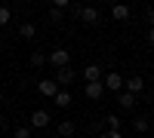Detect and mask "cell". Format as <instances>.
<instances>
[{
    "mask_svg": "<svg viewBox=\"0 0 154 138\" xmlns=\"http://www.w3.org/2000/svg\"><path fill=\"white\" fill-rule=\"evenodd\" d=\"M46 61L53 65L56 71H62V68H71V52L68 49H53V52L46 55Z\"/></svg>",
    "mask_w": 154,
    "mask_h": 138,
    "instance_id": "obj_1",
    "label": "cell"
},
{
    "mask_svg": "<svg viewBox=\"0 0 154 138\" xmlns=\"http://www.w3.org/2000/svg\"><path fill=\"white\" fill-rule=\"evenodd\" d=\"M123 74H102V86H105V92H123Z\"/></svg>",
    "mask_w": 154,
    "mask_h": 138,
    "instance_id": "obj_2",
    "label": "cell"
},
{
    "mask_svg": "<svg viewBox=\"0 0 154 138\" xmlns=\"http://www.w3.org/2000/svg\"><path fill=\"white\" fill-rule=\"evenodd\" d=\"M77 77H80V74H77L74 68H62V71H56V77H53V80H56L59 89H65V86H71Z\"/></svg>",
    "mask_w": 154,
    "mask_h": 138,
    "instance_id": "obj_3",
    "label": "cell"
},
{
    "mask_svg": "<svg viewBox=\"0 0 154 138\" xmlns=\"http://www.w3.org/2000/svg\"><path fill=\"white\" fill-rule=\"evenodd\" d=\"M142 89H145V80L139 77V74H133V77H126V80H123V92H130V95L139 98V92H142Z\"/></svg>",
    "mask_w": 154,
    "mask_h": 138,
    "instance_id": "obj_4",
    "label": "cell"
},
{
    "mask_svg": "<svg viewBox=\"0 0 154 138\" xmlns=\"http://www.w3.org/2000/svg\"><path fill=\"white\" fill-rule=\"evenodd\" d=\"M49 123H53V114H49V110H34L31 114V129H46Z\"/></svg>",
    "mask_w": 154,
    "mask_h": 138,
    "instance_id": "obj_5",
    "label": "cell"
},
{
    "mask_svg": "<svg viewBox=\"0 0 154 138\" xmlns=\"http://www.w3.org/2000/svg\"><path fill=\"white\" fill-rule=\"evenodd\" d=\"M83 95H86V98H93V101H99V98L105 95V86H102V80L86 83V86H83Z\"/></svg>",
    "mask_w": 154,
    "mask_h": 138,
    "instance_id": "obj_6",
    "label": "cell"
},
{
    "mask_svg": "<svg viewBox=\"0 0 154 138\" xmlns=\"http://www.w3.org/2000/svg\"><path fill=\"white\" fill-rule=\"evenodd\" d=\"M99 19H102V12H99L96 6H83V9H80V22H83V25H99Z\"/></svg>",
    "mask_w": 154,
    "mask_h": 138,
    "instance_id": "obj_7",
    "label": "cell"
},
{
    "mask_svg": "<svg viewBox=\"0 0 154 138\" xmlns=\"http://www.w3.org/2000/svg\"><path fill=\"white\" fill-rule=\"evenodd\" d=\"M37 92H40L43 98H56L59 86H56V80H40V83H37Z\"/></svg>",
    "mask_w": 154,
    "mask_h": 138,
    "instance_id": "obj_8",
    "label": "cell"
},
{
    "mask_svg": "<svg viewBox=\"0 0 154 138\" xmlns=\"http://www.w3.org/2000/svg\"><path fill=\"white\" fill-rule=\"evenodd\" d=\"M80 77H83L86 83H96V80H102V68H99L96 61H93V65H86V68L80 71Z\"/></svg>",
    "mask_w": 154,
    "mask_h": 138,
    "instance_id": "obj_9",
    "label": "cell"
},
{
    "mask_svg": "<svg viewBox=\"0 0 154 138\" xmlns=\"http://www.w3.org/2000/svg\"><path fill=\"white\" fill-rule=\"evenodd\" d=\"M133 129H136V135H145V132L151 129V117H145V114H139V117L133 120Z\"/></svg>",
    "mask_w": 154,
    "mask_h": 138,
    "instance_id": "obj_10",
    "label": "cell"
},
{
    "mask_svg": "<svg viewBox=\"0 0 154 138\" xmlns=\"http://www.w3.org/2000/svg\"><path fill=\"white\" fill-rule=\"evenodd\" d=\"M111 19L114 22H126V19H130V6H123V3L111 6Z\"/></svg>",
    "mask_w": 154,
    "mask_h": 138,
    "instance_id": "obj_11",
    "label": "cell"
},
{
    "mask_svg": "<svg viewBox=\"0 0 154 138\" xmlns=\"http://www.w3.org/2000/svg\"><path fill=\"white\" fill-rule=\"evenodd\" d=\"M117 101L123 110H136V95H130V92H117Z\"/></svg>",
    "mask_w": 154,
    "mask_h": 138,
    "instance_id": "obj_12",
    "label": "cell"
},
{
    "mask_svg": "<svg viewBox=\"0 0 154 138\" xmlns=\"http://www.w3.org/2000/svg\"><path fill=\"white\" fill-rule=\"evenodd\" d=\"M102 123H105V129H111V132H120V126H123V120H120L117 114H108Z\"/></svg>",
    "mask_w": 154,
    "mask_h": 138,
    "instance_id": "obj_13",
    "label": "cell"
},
{
    "mask_svg": "<svg viewBox=\"0 0 154 138\" xmlns=\"http://www.w3.org/2000/svg\"><path fill=\"white\" fill-rule=\"evenodd\" d=\"M53 104H56V107H68V104H71V92H68V89H59L56 98H53Z\"/></svg>",
    "mask_w": 154,
    "mask_h": 138,
    "instance_id": "obj_14",
    "label": "cell"
},
{
    "mask_svg": "<svg viewBox=\"0 0 154 138\" xmlns=\"http://www.w3.org/2000/svg\"><path fill=\"white\" fill-rule=\"evenodd\" d=\"M56 129H59V135H62V138H71V135L77 132V126H74V123H71V120H62V123H59V126H56Z\"/></svg>",
    "mask_w": 154,
    "mask_h": 138,
    "instance_id": "obj_15",
    "label": "cell"
},
{
    "mask_svg": "<svg viewBox=\"0 0 154 138\" xmlns=\"http://www.w3.org/2000/svg\"><path fill=\"white\" fill-rule=\"evenodd\" d=\"M19 34L25 37V40H34V37H37V25H31V22H25V25H19Z\"/></svg>",
    "mask_w": 154,
    "mask_h": 138,
    "instance_id": "obj_16",
    "label": "cell"
},
{
    "mask_svg": "<svg viewBox=\"0 0 154 138\" xmlns=\"http://www.w3.org/2000/svg\"><path fill=\"white\" fill-rule=\"evenodd\" d=\"M49 22H65V12H62V9H56V6H49Z\"/></svg>",
    "mask_w": 154,
    "mask_h": 138,
    "instance_id": "obj_17",
    "label": "cell"
},
{
    "mask_svg": "<svg viewBox=\"0 0 154 138\" xmlns=\"http://www.w3.org/2000/svg\"><path fill=\"white\" fill-rule=\"evenodd\" d=\"M31 65H34V68H43V65H46V55H43V52H31Z\"/></svg>",
    "mask_w": 154,
    "mask_h": 138,
    "instance_id": "obj_18",
    "label": "cell"
},
{
    "mask_svg": "<svg viewBox=\"0 0 154 138\" xmlns=\"http://www.w3.org/2000/svg\"><path fill=\"white\" fill-rule=\"evenodd\" d=\"M12 138H31V126H19L12 132Z\"/></svg>",
    "mask_w": 154,
    "mask_h": 138,
    "instance_id": "obj_19",
    "label": "cell"
},
{
    "mask_svg": "<svg viewBox=\"0 0 154 138\" xmlns=\"http://www.w3.org/2000/svg\"><path fill=\"white\" fill-rule=\"evenodd\" d=\"M9 19H12L9 6H0V25H9Z\"/></svg>",
    "mask_w": 154,
    "mask_h": 138,
    "instance_id": "obj_20",
    "label": "cell"
},
{
    "mask_svg": "<svg viewBox=\"0 0 154 138\" xmlns=\"http://www.w3.org/2000/svg\"><path fill=\"white\" fill-rule=\"evenodd\" d=\"M145 22L154 28V6H148V9H145Z\"/></svg>",
    "mask_w": 154,
    "mask_h": 138,
    "instance_id": "obj_21",
    "label": "cell"
},
{
    "mask_svg": "<svg viewBox=\"0 0 154 138\" xmlns=\"http://www.w3.org/2000/svg\"><path fill=\"white\" fill-rule=\"evenodd\" d=\"M102 138H123V132H111V129H105V132H102Z\"/></svg>",
    "mask_w": 154,
    "mask_h": 138,
    "instance_id": "obj_22",
    "label": "cell"
},
{
    "mask_svg": "<svg viewBox=\"0 0 154 138\" xmlns=\"http://www.w3.org/2000/svg\"><path fill=\"white\" fill-rule=\"evenodd\" d=\"M148 43L154 46V28H148Z\"/></svg>",
    "mask_w": 154,
    "mask_h": 138,
    "instance_id": "obj_23",
    "label": "cell"
},
{
    "mask_svg": "<svg viewBox=\"0 0 154 138\" xmlns=\"http://www.w3.org/2000/svg\"><path fill=\"white\" fill-rule=\"evenodd\" d=\"M123 138H139V135H123Z\"/></svg>",
    "mask_w": 154,
    "mask_h": 138,
    "instance_id": "obj_24",
    "label": "cell"
},
{
    "mask_svg": "<svg viewBox=\"0 0 154 138\" xmlns=\"http://www.w3.org/2000/svg\"><path fill=\"white\" fill-rule=\"evenodd\" d=\"M0 129H3V120H0Z\"/></svg>",
    "mask_w": 154,
    "mask_h": 138,
    "instance_id": "obj_25",
    "label": "cell"
},
{
    "mask_svg": "<svg viewBox=\"0 0 154 138\" xmlns=\"http://www.w3.org/2000/svg\"><path fill=\"white\" fill-rule=\"evenodd\" d=\"M0 101H3V92H0Z\"/></svg>",
    "mask_w": 154,
    "mask_h": 138,
    "instance_id": "obj_26",
    "label": "cell"
}]
</instances>
